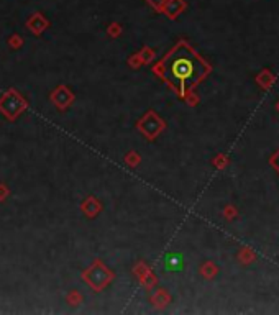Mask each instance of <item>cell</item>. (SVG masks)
Listing matches in <instances>:
<instances>
[{"instance_id":"1","label":"cell","mask_w":279,"mask_h":315,"mask_svg":"<svg viewBox=\"0 0 279 315\" xmlns=\"http://www.w3.org/2000/svg\"><path fill=\"white\" fill-rule=\"evenodd\" d=\"M209 72V64L184 43L171 51L163 64L164 79H167V83L178 89L182 96H186L187 90L199 84Z\"/></svg>"},{"instance_id":"2","label":"cell","mask_w":279,"mask_h":315,"mask_svg":"<svg viewBox=\"0 0 279 315\" xmlns=\"http://www.w3.org/2000/svg\"><path fill=\"white\" fill-rule=\"evenodd\" d=\"M163 266L167 273H179V271L184 269L186 263H184V256L181 253H167L164 256V261H163Z\"/></svg>"},{"instance_id":"3","label":"cell","mask_w":279,"mask_h":315,"mask_svg":"<svg viewBox=\"0 0 279 315\" xmlns=\"http://www.w3.org/2000/svg\"><path fill=\"white\" fill-rule=\"evenodd\" d=\"M255 81L263 90H269L274 85V83H276V74H274L273 71H269L268 67H264L256 74Z\"/></svg>"},{"instance_id":"4","label":"cell","mask_w":279,"mask_h":315,"mask_svg":"<svg viewBox=\"0 0 279 315\" xmlns=\"http://www.w3.org/2000/svg\"><path fill=\"white\" fill-rule=\"evenodd\" d=\"M238 261L242 263V265H245V266H248V265H251V263H255L256 261V253L253 251V248H250V247H243L242 249L238 251Z\"/></svg>"},{"instance_id":"5","label":"cell","mask_w":279,"mask_h":315,"mask_svg":"<svg viewBox=\"0 0 279 315\" xmlns=\"http://www.w3.org/2000/svg\"><path fill=\"white\" fill-rule=\"evenodd\" d=\"M217 273H218V269H217V266L213 265V263H205V265L202 266V274L207 279H212Z\"/></svg>"},{"instance_id":"6","label":"cell","mask_w":279,"mask_h":315,"mask_svg":"<svg viewBox=\"0 0 279 315\" xmlns=\"http://www.w3.org/2000/svg\"><path fill=\"white\" fill-rule=\"evenodd\" d=\"M237 215H238L237 207H233V205H227L225 209H223V217H225L227 220H233V218H237Z\"/></svg>"},{"instance_id":"7","label":"cell","mask_w":279,"mask_h":315,"mask_svg":"<svg viewBox=\"0 0 279 315\" xmlns=\"http://www.w3.org/2000/svg\"><path fill=\"white\" fill-rule=\"evenodd\" d=\"M269 165H271L273 169L279 174V148L274 151V154H273L271 158H269Z\"/></svg>"},{"instance_id":"8","label":"cell","mask_w":279,"mask_h":315,"mask_svg":"<svg viewBox=\"0 0 279 315\" xmlns=\"http://www.w3.org/2000/svg\"><path fill=\"white\" fill-rule=\"evenodd\" d=\"M213 163H215V166H217V167H220V169H223V167H225L227 165H229V158H227L225 154H220V156H217V158H215V161H213Z\"/></svg>"},{"instance_id":"9","label":"cell","mask_w":279,"mask_h":315,"mask_svg":"<svg viewBox=\"0 0 279 315\" xmlns=\"http://www.w3.org/2000/svg\"><path fill=\"white\" fill-rule=\"evenodd\" d=\"M276 109H278V112H279V102L276 103Z\"/></svg>"}]
</instances>
